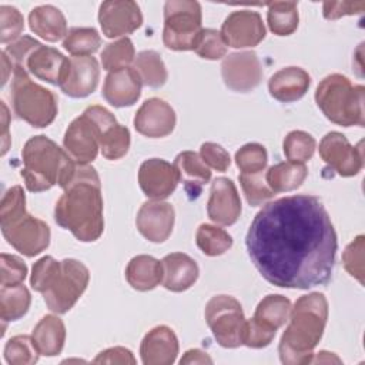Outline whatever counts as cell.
<instances>
[{
    "mask_svg": "<svg viewBox=\"0 0 365 365\" xmlns=\"http://www.w3.org/2000/svg\"><path fill=\"white\" fill-rule=\"evenodd\" d=\"M141 78L134 67L111 71L106 77L103 96L114 107L133 106L141 96Z\"/></svg>",
    "mask_w": 365,
    "mask_h": 365,
    "instance_id": "cb8c5ba5",
    "label": "cell"
},
{
    "mask_svg": "<svg viewBox=\"0 0 365 365\" xmlns=\"http://www.w3.org/2000/svg\"><path fill=\"white\" fill-rule=\"evenodd\" d=\"M235 163L241 173H258L264 171L268 163V154L264 145L257 143H250L242 145L235 153Z\"/></svg>",
    "mask_w": 365,
    "mask_h": 365,
    "instance_id": "b9f144b4",
    "label": "cell"
},
{
    "mask_svg": "<svg viewBox=\"0 0 365 365\" xmlns=\"http://www.w3.org/2000/svg\"><path fill=\"white\" fill-rule=\"evenodd\" d=\"M319 155L341 177L356 175L364 165L362 143L351 145L341 133L331 131L319 143Z\"/></svg>",
    "mask_w": 365,
    "mask_h": 365,
    "instance_id": "7c38bea8",
    "label": "cell"
},
{
    "mask_svg": "<svg viewBox=\"0 0 365 365\" xmlns=\"http://www.w3.org/2000/svg\"><path fill=\"white\" fill-rule=\"evenodd\" d=\"M194 51L205 60H218L225 56L227 44L220 31L214 29H202Z\"/></svg>",
    "mask_w": 365,
    "mask_h": 365,
    "instance_id": "7bdbcfd3",
    "label": "cell"
},
{
    "mask_svg": "<svg viewBox=\"0 0 365 365\" xmlns=\"http://www.w3.org/2000/svg\"><path fill=\"white\" fill-rule=\"evenodd\" d=\"M331 362H336V364H341V359L331 354V352H327V351H321L318 352L317 358H312L311 364H331Z\"/></svg>",
    "mask_w": 365,
    "mask_h": 365,
    "instance_id": "11a10c76",
    "label": "cell"
},
{
    "mask_svg": "<svg viewBox=\"0 0 365 365\" xmlns=\"http://www.w3.org/2000/svg\"><path fill=\"white\" fill-rule=\"evenodd\" d=\"M100 123V150L107 160L124 157L130 148V131L117 123L115 117L101 106H93Z\"/></svg>",
    "mask_w": 365,
    "mask_h": 365,
    "instance_id": "603a6c76",
    "label": "cell"
},
{
    "mask_svg": "<svg viewBox=\"0 0 365 365\" xmlns=\"http://www.w3.org/2000/svg\"><path fill=\"white\" fill-rule=\"evenodd\" d=\"M175 212L164 201H147L137 212L135 224L140 234L151 242H164L173 232Z\"/></svg>",
    "mask_w": 365,
    "mask_h": 365,
    "instance_id": "ac0fdd59",
    "label": "cell"
},
{
    "mask_svg": "<svg viewBox=\"0 0 365 365\" xmlns=\"http://www.w3.org/2000/svg\"><path fill=\"white\" fill-rule=\"evenodd\" d=\"M205 321L224 348L242 345L245 317L241 304L231 295H215L205 305Z\"/></svg>",
    "mask_w": 365,
    "mask_h": 365,
    "instance_id": "30bf717a",
    "label": "cell"
},
{
    "mask_svg": "<svg viewBox=\"0 0 365 365\" xmlns=\"http://www.w3.org/2000/svg\"><path fill=\"white\" fill-rule=\"evenodd\" d=\"M163 285L173 292H182L191 288L198 279L197 262L182 252H173L163 258Z\"/></svg>",
    "mask_w": 365,
    "mask_h": 365,
    "instance_id": "d4e9b609",
    "label": "cell"
},
{
    "mask_svg": "<svg viewBox=\"0 0 365 365\" xmlns=\"http://www.w3.org/2000/svg\"><path fill=\"white\" fill-rule=\"evenodd\" d=\"M195 242L198 248L208 257L221 255L232 247L231 235L225 230L211 224H201L198 227Z\"/></svg>",
    "mask_w": 365,
    "mask_h": 365,
    "instance_id": "d590c367",
    "label": "cell"
},
{
    "mask_svg": "<svg viewBox=\"0 0 365 365\" xmlns=\"http://www.w3.org/2000/svg\"><path fill=\"white\" fill-rule=\"evenodd\" d=\"M267 20L269 30L277 36H289L298 27V9L295 1H274L268 4Z\"/></svg>",
    "mask_w": 365,
    "mask_h": 365,
    "instance_id": "e575fe53",
    "label": "cell"
},
{
    "mask_svg": "<svg viewBox=\"0 0 365 365\" xmlns=\"http://www.w3.org/2000/svg\"><path fill=\"white\" fill-rule=\"evenodd\" d=\"M245 245L269 284L308 289L331 279L338 240L322 202L298 194L265 204L248 228Z\"/></svg>",
    "mask_w": 365,
    "mask_h": 365,
    "instance_id": "6da1fadb",
    "label": "cell"
},
{
    "mask_svg": "<svg viewBox=\"0 0 365 365\" xmlns=\"http://www.w3.org/2000/svg\"><path fill=\"white\" fill-rule=\"evenodd\" d=\"M180 364H212V359L200 349H190L180 359Z\"/></svg>",
    "mask_w": 365,
    "mask_h": 365,
    "instance_id": "f5cc1de1",
    "label": "cell"
},
{
    "mask_svg": "<svg viewBox=\"0 0 365 365\" xmlns=\"http://www.w3.org/2000/svg\"><path fill=\"white\" fill-rule=\"evenodd\" d=\"M38 351L31 336L16 335L4 346V359L10 365H31L38 361Z\"/></svg>",
    "mask_w": 365,
    "mask_h": 365,
    "instance_id": "f35d334b",
    "label": "cell"
},
{
    "mask_svg": "<svg viewBox=\"0 0 365 365\" xmlns=\"http://www.w3.org/2000/svg\"><path fill=\"white\" fill-rule=\"evenodd\" d=\"M315 140L311 134L295 130L287 134L284 140V153L288 161L305 163L314 155Z\"/></svg>",
    "mask_w": 365,
    "mask_h": 365,
    "instance_id": "60d3db41",
    "label": "cell"
},
{
    "mask_svg": "<svg viewBox=\"0 0 365 365\" xmlns=\"http://www.w3.org/2000/svg\"><path fill=\"white\" fill-rule=\"evenodd\" d=\"M29 26L34 34L50 43H56L67 34L64 14L50 4L34 7L29 14Z\"/></svg>",
    "mask_w": 365,
    "mask_h": 365,
    "instance_id": "83f0119b",
    "label": "cell"
},
{
    "mask_svg": "<svg viewBox=\"0 0 365 365\" xmlns=\"http://www.w3.org/2000/svg\"><path fill=\"white\" fill-rule=\"evenodd\" d=\"M201 27V6L198 1L170 0L164 4V46L175 51L194 50Z\"/></svg>",
    "mask_w": 365,
    "mask_h": 365,
    "instance_id": "ba28073f",
    "label": "cell"
},
{
    "mask_svg": "<svg viewBox=\"0 0 365 365\" xmlns=\"http://www.w3.org/2000/svg\"><path fill=\"white\" fill-rule=\"evenodd\" d=\"M134 60L135 51L128 37H123L117 41L108 43L101 53L103 68L110 73L127 68Z\"/></svg>",
    "mask_w": 365,
    "mask_h": 365,
    "instance_id": "74e56055",
    "label": "cell"
},
{
    "mask_svg": "<svg viewBox=\"0 0 365 365\" xmlns=\"http://www.w3.org/2000/svg\"><path fill=\"white\" fill-rule=\"evenodd\" d=\"M311 84L309 74L299 67H285L277 71L268 83L269 94L281 103H292L305 96Z\"/></svg>",
    "mask_w": 365,
    "mask_h": 365,
    "instance_id": "484cf974",
    "label": "cell"
},
{
    "mask_svg": "<svg viewBox=\"0 0 365 365\" xmlns=\"http://www.w3.org/2000/svg\"><path fill=\"white\" fill-rule=\"evenodd\" d=\"M328 319V301L321 292H311L297 299L289 312V324L284 331L278 352L282 364H311L314 348L322 338Z\"/></svg>",
    "mask_w": 365,
    "mask_h": 365,
    "instance_id": "3957f363",
    "label": "cell"
},
{
    "mask_svg": "<svg viewBox=\"0 0 365 365\" xmlns=\"http://www.w3.org/2000/svg\"><path fill=\"white\" fill-rule=\"evenodd\" d=\"M40 44V41L31 38L30 36H23L19 40L10 43L6 50H3L9 58L13 63V67H19V68H24V63L26 58L29 57V54ZM26 70V68H24Z\"/></svg>",
    "mask_w": 365,
    "mask_h": 365,
    "instance_id": "c3c4849f",
    "label": "cell"
},
{
    "mask_svg": "<svg viewBox=\"0 0 365 365\" xmlns=\"http://www.w3.org/2000/svg\"><path fill=\"white\" fill-rule=\"evenodd\" d=\"M60 268V261H56L53 257L46 255L34 262L30 277V285L37 292H44L53 278L56 277L57 271Z\"/></svg>",
    "mask_w": 365,
    "mask_h": 365,
    "instance_id": "bcb514c9",
    "label": "cell"
},
{
    "mask_svg": "<svg viewBox=\"0 0 365 365\" xmlns=\"http://www.w3.org/2000/svg\"><path fill=\"white\" fill-rule=\"evenodd\" d=\"M21 177L26 188L41 192L58 184L63 187L71 177L76 161L46 135L31 137L23 147Z\"/></svg>",
    "mask_w": 365,
    "mask_h": 365,
    "instance_id": "277c9868",
    "label": "cell"
},
{
    "mask_svg": "<svg viewBox=\"0 0 365 365\" xmlns=\"http://www.w3.org/2000/svg\"><path fill=\"white\" fill-rule=\"evenodd\" d=\"M200 157L208 167L221 173L225 171L231 163L230 154L215 143H204L200 148Z\"/></svg>",
    "mask_w": 365,
    "mask_h": 365,
    "instance_id": "681fc988",
    "label": "cell"
},
{
    "mask_svg": "<svg viewBox=\"0 0 365 365\" xmlns=\"http://www.w3.org/2000/svg\"><path fill=\"white\" fill-rule=\"evenodd\" d=\"M180 182V175L174 164L163 158L145 160L138 170V184L143 192L155 201L170 197Z\"/></svg>",
    "mask_w": 365,
    "mask_h": 365,
    "instance_id": "2e32d148",
    "label": "cell"
},
{
    "mask_svg": "<svg viewBox=\"0 0 365 365\" xmlns=\"http://www.w3.org/2000/svg\"><path fill=\"white\" fill-rule=\"evenodd\" d=\"M11 104L19 118L37 128L50 125L57 115L54 93L34 83L29 71L19 67L13 70Z\"/></svg>",
    "mask_w": 365,
    "mask_h": 365,
    "instance_id": "52a82bcc",
    "label": "cell"
},
{
    "mask_svg": "<svg viewBox=\"0 0 365 365\" xmlns=\"http://www.w3.org/2000/svg\"><path fill=\"white\" fill-rule=\"evenodd\" d=\"M100 67L98 61L91 56H73L70 58L68 71L60 84L64 94L73 98L90 96L98 84Z\"/></svg>",
    "mask_w": 365,
    "mask_h": 365,
    "instance_id": "ffe728a7",
    "label": "cell"
},
{
    "mask_svg": "<svg viewBox=\"0 0 365 365\" xmlns=\"http://www.w3.org/2000/svg\"><path fill=\"white\" fill-rule=\"evenodd\" d=\"M208 217L220 225H232L241 214V200L235 184L227 177H218L211 184L207 205Z\"/></svg>",
    "mask_w": 365,
    "mask_h": 365,
    "instance_id": "d6986e66",
    "label": "cell"
},
{
    "mask_svg": "<svg viewBox=\"0 0 365 365\" xmlns=\"http://www.w3.org/2000/svg\"><path fill=\"white\" fill-rule=\"evenodd\" d=\"M31 297L29 289L21 284L1 287L0 289V317L3 327L6 322L20 319L30 308Z\"/></svg>",
    "mask_w": 365,
    "mask_h": 365,
    "instance_id": "d6a6232c",
    "label": "cell"
},
{
    "mask_svg": "<svg viewBox=\"0 0 365 365\" xmlns=\"http://www.w3.org/2000/svg\"><path fill=\"white\" fill-rule=\"evenodd\" d=\"M240 182H241L244 195L247 198V202L252 207L262 205L275 195V192L268 187L265 181L264 171L251 173V174L241 173Z\"/></svg>",
    "mask_w": 365,
    "mask_h": 365,
    "instance_id": "ab89813d",
    "label": "cell"
},
{
    "mask_svg": "<svg viewBox=\"0 0 365 365\" xmlns=\"http://www.w3.org/2000/svg\"><path fill=\"white\" fill-rule=\"evenodd\" d=\"M224 84L240 93L254 90L262 80V67L254 51L228 54L221 63Z\"/></svg>",
    "mask_w": 365,
    "mask_h": 365,
    "instance_id": "4fadbf2b",
    "label": "cell"
},
{
    "mask_svg": "<svg viewBox=\"0 0 365 365\" xmlns=\"http://www.w3.org/2000/svg\"><path fill=\"white\" fill-rule=\"evenodd\" d=\"M100 133L98 118L90 106L68 125L63 140L64 150L77 164H88L98 154Z\"/></svg>",
    "mask_w": 365,
    "mask_h": 365,
    "instance_id": "8fae6325",
    "label": "cell"
},
{
    "mask_svg": "<svg viewBox=\"0 0 365 365\" xmlns=\"http://www.w3.org/2000/svg\"><path fill=\"white\" fill-rule=\"evenodd\" d=\"M221 36L234 48L254 47L265 37V26L259 13L252 10L232 11L222 23Z\"/></svg>",
    "mask_w": 365,
    "mask_h": 365,
    "instance_id": "9a60e30c",
    "label": "cell"
},
{
    "mask_svg": "<svg viewBox=\"0 0 365 365\" xmlns=\"http://www.w3.org/2000/svg\"><path fill=\"white\" fill-rule=\"evenodd\" d=\"M61 188L64 194L56 202V222L78 241L98 240L104 231V218L97 171L88 164H76L71 177Z\"/></svg>",
    "mask_w": 365,
    "mask_h": 365,
    "instance_id": "7a4b0ae2",
    "label": "cell"
},
{
    "mask_svg": "<svg viewBox=\"0 0 365 365\" xmlns=\"http://www.w3.org/2000/svg\"><path fill=\"white\" fill-rule=\"evenodd\" d=\"M0 267H1V287L21 284L27 275L26 264L16 255H10L3 252L0 255Z\"/></svg>",
    "mask_w": 365,
    "mask_h": 365,
    "instance_id": "7dc6e473",
    "label": "cell"
},
{
    "mask_svg": "<svg viewBox=\"0 0 365 365\" xmlns=\"http://www.w3.org/2000/svg\"><path fill=\"white\" fill-rule=\"evenodd\" d=\"M100 46L101 37L93 27H71L63 40V47L73 56H90Z\"/></svg>",
    "mask_w": 365,
    "mask_h": 365,
    "instance_id": "8d00e7d4",
    "label": "cell"
},
{
    "mask_svg": "<svg viewBox=\"0 0 365 365\" xmlns=\"http://www.w3.org/2000/svg\"><path fill=\"white\" fill-rule=\"evenodd\" d=\"M134 70L140 76L141 83L151 88L163 87L168 78L165 64L154 50L140 51L134 60Z\"/></svg>",
    "mask_w": 365,
    "mask_h": 365,
    "instance_id": "836d02e7",
    "label": "cell"
},
{
    "mask_svg": "<svg viewBox=\"0 0 365 365\" xmlns=\"http://www.w3.org/2000/svg\"><path fill=\"white\" fill-rule=\"evenodd\" d=\"M174 165L178 171L180 181H182L185 191L191 197H198L202 187L211 180L208 165L194 151L180 153L174 160Z\"/></svg>",
    "mask_w": 365,
    "mask_h": 365,
    "instance_id": "f1b7e54d",
    "label": "cell"
},
{
    "mask_svg": "<svg viewBox=\"0 0 365 365\" xmlns=\"http://www.w3.org/2000/svg\"><path fill=\"white\" fill-rule=\"evenodd\" d=\"M9 110L6 104L1 101V125H3V133H1V155H4L9 150L10 145V135H9Z\"/></svg>",
    "mask_w": 365,
    "mask_h": 365,
    "instance_id": "db71d44e",
    "label": "cell"
},
{
    "mask_svg": "<svg viewBox=\"0 0 365 365\" xmlns=\"http://www.w3.org/2000/svg\"><path fill=\"white\" fill-rule=\"evenodd\" d=\"M365 10V1H325L322 14L327 20H336L344 16L359 14Z\"/></svg>",
    "mask_w": 365,
    "mask_h": 365,
    "instance_id": "f907efd6",
    "label": "cell"
},
{
    "mask_svg": "<svg viewBox=\"0 0 365 365\" xmlns=\"http://www.w3.org/2000/svg\"><path fill=\"white\" fill-rule=\"evenodd\" d=\"M178 354V339L174 331L158 325L148 331L141 341L140 355L144 365H171Z\"/></svg>",
    "mask_w": 365,
    "mask_h": 365,
    "instance_id": "7402d4cb",
    "label": "cell"
},
{
    "mask_svg": "<svg viewBox=\"0 0 365 365\" xmlns=\"http://www.w3.org/2000/svg\"><path fill=\"white\" fill-rule=\"evenodd\" d=\"M364 86H352L348 77L331 74L318 84L315 101L331 123L344 127H364Z\"/></svg>",
    "mask_w": 365,
    "mask_h": 365,
    "instance_id": "8992f818",
    "label": "cell"
},
{
    "mask_svg": "<svg viewBox=\"0 0 365 365\" xmlns=\"http://www.w3.org/2000/svg\"><path fill=\"white\" fill-rule=\"evenodd\" d=\"M308 174L304 163H278L265 173V181L274 192H287L297 190Z\"/></svg>",
    "mask_w": 365,
    "mask_h": 365,
    "instance_id": "1f68e13d",
    "label": "cell"
},
{
    "mask_svg": "<svg viewBox=\"0 0 365 365\" xmlns=\"http://www.w3.org/2000/svg\"><path fill=\"white\" fill-rule=\"evenodd\" d=\"M88 281L90 272L83 262L73 258L60 261L56 277L43 292L46 305L51 312L66 314L83 295Z\"/></svg>",
    "mask_w": 365,
    "mask_h": 365,
    "instance_id": "9c48e42d",
    "label": "cell"
},
{
    "mask_svg": "<svg viewBox=\"0 0 365 365\" xmlns=\"http://www.w3.org/2000/svg\"><path fill=\"white\" fill-rule=\"evenodd\" d=\"M364 251H365V237L358 235L344 251L342 262L345 269L356 278L361 284H364L365 267H364Z\"/></svg>",
    "mask_w": 365,
    "mask_h": 365,
    "instance_id": "f6af8a7d",
    "label": "cell"
},
{
    "mask_svg": "<svg viewBox=\"0 0 365 365\" xmlns=\"http://www.w3.org/2000/svg\"><path fill=\"white\" fill-rule=\"evenodd\" d=\"M31 339L40 355H58L66 341L64 322L57 315H46L34 327Z\"/></svg>",
    "mask_w": 365,
    "mask_h": 365,
    "instance_id": "f546056e",
    "label": "cell"
},
{
    "mask_svg": "<svg viewBox=\"0 0 365 365\" xmlns=\"http://www.w3.org/2000/svg\"><path fill=\"white\" fill-rule=\"evenodd\" d=\"M70 58L64 57L58 50L43 46L41 43L29 54L24 68L38 80L60 86L68 71Z\"/></svg>",
    "mask_w": 365,
    "mask_h": 365,
    "instance_id": "44dd1931",
    "label": "cell"
},
{
    "mask_svg": "<svg viewBox=\"0 0 365 365\" xmlns=\"http://www.w3.org/2000/svg\"><path fill=\"white\" fill-rule=\"evenodd\" d=\"M24 29L23 14L11 6H0V41H16Z\"/></svg>",
    "mask_w": 365,
    "mask_h": 365,
    "instance_id": "ee69618b",
    "label": "cell"
},
{
    "mask_svg": "<svg viewBox=\"0 0 365 365\" xmlns=\"http://www.w3.org/2000/svg\"><path fill=\"white\" fill-rule=\"evenodd\" d=\"M125 278L137 291L154 289L163 282V264L151 255H137L130 259Z\"/></svg>",
    "mask_w": 365,
    "mask_h": 365,
    "instance_id": "4dcf8cb0",
    "label": "cell"
},
{
    "mask_svg": "<svg viewBox=\"0 0 365 365\" xmlns=\"http://www.w3.org/2000/svg\"><path fill=\"white\" fill-rule=\"evenodd\" d=\"M291 301L284 295L271 294L259 301L255 308L254 317L250 319L257 328L264 332L274 335L278 328H281L289 318Z\"/></svg>",
    "mask_w": 365,
    "mask_h": 365,
    "instance_id": "4316f807",
    "label": "cell"
},
{
    "mask_svg": "<svg viewBox=\"0 0 365 365\" xmlns=\"http://www.w3.org/2000/svg\"><path fill=\"white\" fill-rule=\"evenodd\" d=\"M1 64H3V84H6V81L9 80V74H10V71L14 70V67H13L11 60L9 58V56L4 51H1Z\"/></svg>",
    "mask_w": 365,
    "mask_h": 365,
    "instance_id": "9f6ffc18",
    "label": "cell"
},
{
    "mask_svg": "<svg viewBox=\"0 0 365 365\" xmlns=\"http://www.w3.org/2000/svg\"><path fill=\"white\" fill-rule=\"evenodd\" d=\"M135 130L150 138H161L173 133L175 127V113L173 107L161 98L145 100L134 117Z\"/></svg>",
    "mask_w": 365,
    "mask_h": 365,
    "instance_id": "e0dca14e",
    "label": "cell"
},
{
    "mask_svg": "<svg viewBox=\"0 0 365 365\" xmlns=\"http://www.w3.org/2000/svg\"><path fill=\"white\" fill-rule=\"evenodd\" d=\"M0 225L7 242L26 257L38 255L50 244L48 225L26 211V197L20 185L9 188L3 195Z\"/></svg>",
    "mask_w": 365,
    "mask_h": 365,
    "instance_id": "5b68a950",
    "label": "cell"
},
{
    "mask_svg": "<svg viewBox=\"0 0 365 365\" xmlns=\"http://www.w3.org/2000/svg\"><path fill=\"white\" fill-rule=\"evenodd\" d=\"M94 364H121V365H134L135 364V358L133 355V352L127 348L123 346H114V348H108L103 352H100L94 361Z\"/></svg>",
    "mask_w": 365,
    "mask_h": 365,
    "instance_id": "816d5d0a",
    "label": "cell"
},
{
    "mask_svg": "<svg viewBox=\"0 0 365 365\" xmlns=\"http://www.w3.org/2000/svg\"><path fill=\"white\" fill-rule=\"evenodd\" d=\"M98 21L103 34L115 38L135 31L143 24V14L135 1L110 0L100 4Z\"/></svg>",
    "mask_w": 365,
    "mask_h": 365,
    "instance_id": "5bb4252c",
    "label": "cell"
}]
</instances>
